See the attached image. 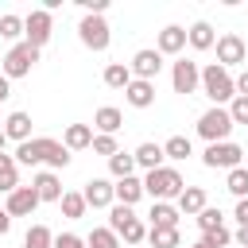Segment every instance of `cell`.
Returning a JSON list of instances; mask_svg holds the SVG:
<instances>
[{
  "label": "cell",
  "instance_id": "43",
  "mask_svg": "<svg viewBox=\"0 0 248 248\" xmlns=\"http://www.w3.org/2000/svg\"><path fill=\"white\" fill-rule=\"evenodd\" d=\"M232 85H236V97H248V70L240 78H232Z\"/></svg>",
  "mask_w": 248,
  "mask_h": 248
},
{
  "label": "cell",
  "instance_id": "5",
  "mask_svg": "<svg viewBox=\"0 0 248 248\" xmlns=\"http://www.w3.org/2000/svg\"><path fill=\"white\" fill-rule=\"evenodd\" d=\"M240 159H244V147H236L232 140H225V143H209L205 151H202V163L209 167V170H236L240 167Z\"/></svg>",
  "mask_w": 248,
  "mask_h": 248
},
{
  "label": "cell",
  "instance_id": "30",
  "mask_svg": "<svg viewBox=\"0 0 248 248\" xmlns=\"http://www.w3.org/2000/svg\"><path fill=\"white\" fill-rule=\"evenodd\" d=\"M186 155H194L190 136H170V140L163 143V159H186Z\"/></svg>",
  "mask_w": 248,
  "mask_h": 248
},
{
  "label": "cell",
  "instance_id": "20",
  "mask_svg": "<svg viewBox=\"0 0 248 248\" xmlns=\"http://www.w3.org/2000/svg\"><path fill=\"white\" fill-rule=\"evenodd\" d=\"M93 143V128L89 124H70L66 132H62V147L66 151H81V147H89Z\"/></svg>",
  "mask_w": 248,
  "mask_h": 248
},
{
  "label": "cell",
  "instance_id": "19",
  "mask_svg": "<svg viewBox=\"0 0 248 248\" xmlns=\"http://www.w3.org/2000/svg\"><path fill=\"white\" fill-rule=\"evenodd\" d=\"M186 43H190L194 50H209V46L217 43V35H213V27H209L205 19H198V23L186 27Z\"/></svg>",
  "mask_w": 248,
  "mask_h": 248
},
{
  "label": "cell",
  "instance_id": "27",
  "mask_svg": "<svg viewBox=\"0 0 248 248\" xmlns=\"http://www.w3.org/2000/svg\"><path fill=\"white\" fill-rule=\"evenodd\" d=\"M16 163L39 167V163H43V136H39V140H23V143L16 147Z\"/></svg>",
  "mask_w": 248,
  "mask_h": 248
},
{
  "label": "cell",
  "instance_id": "17",
  "mask_svg": "<svg viewBox=\"0 0 248 248\" xmlns=\"http://www.w3.org/2000/svg\"><path fill=\"white\" fill-rule=\"evenodd\" d=\"M120 124H124V112H120L116 105H105V108H97V116H93L97 136H116V132H120Z\"/></svg>",
  "mask_w": 248,
  "mask_h": 248
},
{
  "label": "cell",
  "instance_id": "29",
  "mask_svg": "<svg viewBox=\"0 0 248 248\" xmlns=\"http://www.w3.org/2000/svg\"><path fill=\"white\" fill-rule=\"evenodd\" d=\"M116 236H120V240H124L128 248H140V244L147 240V225H143L140 217H132V221H128V225H124V229L116 232Z\"/></svg>",
  "mask_w": 248,
  "mask_h": 248
},
{
  "label": "cell",
  "instance_id": "10",
  "mask_svg": "<svg viewBox=\"0 0 248 248\" xmlns=\"http://www.w3.org/2000/svg\"><path fill=\"white\" fill-rule=\"evenodd\" d=\"M128 70H132V78H140V81H155L159 78V70H163V54L159 50H136L132 54V62H128Z\"/></svg>",
  "mask_w": 248,
  "mask_h": 248
},
{
  "label": "cell",
  "instance_id": "31",
  "mask_svg": "<svg viewBox=\"0 0 248 248\" xmlns=\"http://www.w3.org/2000/svg\"><path fill=\"white\" fill-rule=\"evenodd\" d=\"M23 248H54V232L46 225H31L23 236Z\"/></svg>",
  "mask_w": 248,
  "mask_h": 248
},
{
  "label": "cell",
  "instance_id": "9",
  "mask_svg": "<svg viewBox=\"0 0 248 248\" xmlns=\"http://www.w3.org/2000/svg\"><path fill=\"white\" fill-rule=\"evenodd\" d=\"M213 46H217V66H225V70H229V66H240V62L248 58L244 39H240V35H232V31H229V35H221Z\"/></svg>",
  "mask_w": 248,
  "mask_h": 248
},
{
  "label": "cell",
  "instance_id": "40",
  "mask_svg": "<svg viewBox=\"0 0 248 248\" xmlns=\"http://www.w3.org/2000/svg\"><path fill=\"white\" fill-rule=\"evenodd\" d=\"M229 116H232V124H248V97H232Z\"/></svg>",
  "mask_w": 248,
  "mask_h": 248
},
{
  "label": "cell",
  "instance_id": "18",
  "mask_svg": "<svg viewBox=\"0 0 248 248\" xmlns=\"http://www.w3.org/2000/svg\"><path fill=\"white\" fill-rule=\"evenodd\" d=\"M205 205H209L205 190H202V186H186V190L178 194V205H174V209H178V213H186V217H198Z\"/></svg>",
  "mask_w": 248,
  "mask_h": 248
},
{
  "label": "cell",
  "instance_id": "21",
  "mask_svg": "<svg viewBox=\"0 0 248 248\" xmlns=\"http://www.w3.org/2000/svg\"><path fill=\"white\" fill-rule=\"evenodd\" d=\"M43 163H46L50 170H62V167H70V151H66L58 140L43 136Z\"/></svg>",
  "mask_w": 248,
  "mask_h": 248
},
{
  "label": "cell",
  "instance_id": "4",
  "mask_svg": "<svg viewBox=\"0 0 248 248\" xmlns=\"http://www.w3.org/2000/svg\"><path fill=\"white\" fill-rule=\"evenodd\" d=\"M35 62H39V50H35L31 43H16V46H12L8 54H4V62H0V70H4V78L12 81V78H27Z\"/></svg>",
  "mask_w": 248,
  "mask_h": 248
},
{
  "label": "cell",
  "instance_id": "35",
  "mask_svg": "<svg viewBox=\"0 0 248 248\" xmlns=\"http://www.w3.org/2000/svg\"><path fill=\"white\" fill-rule=\"evenodd\" d=\"M151 248H178V229H147Z\"/></svg>",
  "mask_w": 248,
  "mask_h": 248
},
{
  "label": "cell",
  "instance_id": "11",
  "mask_svg": "<svg viewBox=\"0 0 248 248\" xmlns=\"http://www.w3.org/2000/svg\"><path fill=\"white\" fill-rule=\"evenodd\" d=\"M35 209H39V194H35L31 186H16V190L8 194V205H4L8 217H31Z\"/></svg>",
  "mask_w": 248,
  "mask_h": 248
},
{
  "label": "cell",
  "instance_id": "46",
  "mask_svg": "<svg viewBox=\"0 0 248 248\" xmlns=\"http://www.w3.org/2000/svg\"><path fill=\"white\" fill-rule=\"evenodd\" d=\"M232 240H236L240 248H248V229H236V236H232Z\"/></svg>",
  "mask_w": 248,
  "mask_h": 248
},
{
  "label": "cell",
  "instance_id": "48",
  "mask_svg": "<svg viewBox=\"0 0 248 248\" xmlns=\"http://www.w3.org/2000/svg\"><path fill=\"white\" fill-rule=\"evenodd\" d=\"M194 248H205V244H202V240H198V244H194Z\"/></svg>",
  "mask_w": 248,
  "mask_h": 248
},
{
  "label": "cell",
  "instance_id": "22",
  "mask_svg": "<svg viewBox=\"0 0 248 248\" xmlns=\"http://www.w3.org/2000/svg\"><path fill=\"white\" fill-rule=\"evenodd\" d=\"M132 159H136V167H143V170H159V167H163V143H140V147L132 151Z\"/></svg>",
  "mask_w": 248,
  "mask_h": 248
},
{
  "label": "cell",
  "instance_id": "42",
  "mask_svg": "<svg viewBox=\"0 0 248 248\" xmlns=\"http://www.w3.org/2000/svg\"><path fill=\"white\" fill-rule=\"evenodd\" d=\"M232 217L240 221V229H248V198H240V202H236V209H232Z\"/></svg>",
  "mask_w": 248,
  "mask_h": 248
},
{
  "label": "cell",
  "instance_id": "12",
  "mask_svg": "<svg viewBox=\"0 0 248 248\" xmlns=\"http://www.w3.org/2000/svg\"><path fill=\"white\" fill-rule=\"evenodd\" d=\"M81 198H85V205L89 209H108L116 198H112V182L108 178H89L85 182V190H81Z\"/></svg>",
  "mask_w": 248,
  "mask_h": 248
},
{
  "label": "cell",
  "instance_id": "16",
  "mask_svg": "<svg viewBox=\"0 0 248 248\" xmlns=\"http://www.w3.org/2000/svg\"><path fill=\"white\" fill-rule=\"evenodd\" d=\"M112 198H116L120 205H136V202L143 198V178H136V174L116 178V182H112Z\"/></svg>",
  "mask_w": 248,
  "mask_h": 248
},
{
  "label": "cell",
  "instance_id": "7",
  "mask_svg": "<svg viewBox=\"0 0 248 248\" xmlns=\"http://www.w3.org/2000/svg\"><path fill=\"white\" fill-rule=\"evenodd\" d=\"M78 39L89 46V50H105L108 46V23H105V16H81V23H78Z\"/></svg>",
  "mask_w": 248,
  "mask_h": 248
},
{
  "label": "cell",
  "instance_id": "23",
  "mask_svg": "<svg viewBox=\"0 0 248 248\" xmlns=\"http://www.w3.org/2000/svg\"><path fill=\"white\" fill-rule=\"evenodd\" d=\"M147 217H151V229H178V217H182V213H178L170 202H155Z\"/></svg>",
  "mask_w": 248,
  "mask_h": 248
},
{
  "label": "cell",
  "instance_id": "15",
  "mask_svg": "<svg viewBox=\"0 0 248 248\" xmlns=\"http://www.w3.org/2000/svg\"><path fill=\"white\" fill-rule=\"evenodd\" d=\"M124 97H128L132 108H151V105H155V81H140V78H132L128 89H124Z\"/></svg>",
  "mask_w": 248,
  "mask_h": 248
},
{
  "label": "cell",
  "instance_id": "38",
  "mask_svg": "<svg viewBox=\"0 0 248 248\" xmlns=\"http://www.w3.org/2000/svg\"><path fill=\"white\" fill-rule=\"evenodd\" d=\"M202 244H205V248H229V244H232V232L221 225V229H213V232H202Z\"/></svg>",
  "mask_w": 248,
  "mask_h": 248
},
{
  "label": "cell",
  "instance_id": "37",
  "mask_svg": "<svg viewBox=\"0 0 248 248\" xmlns=\"http://www.w3.org/2000/svg\"><path fill=\"white\" fill-rule=\"evenodd\" d=\"M225 225V217H221V209H213V205H205L202 213H198V229L202 232H213V229H221Z\"/></svg>",
  "mask_w": 248,
  "mask_h": 248
},
{
  "label": "cell",
  "instance_id": "13",
  "mask_svg": "<svg viewBox=\"0 0 248 248\" xmlns=\"http://www.w3.org/2000/svg\"><path fill=\"white\" fill-rule=\"evenodd\" d=\"M31 190L39 194V202H62V194H66L54 170H39V174H35V182H31Z\"/></svg>",
  "mask_w": 248,
  "mask_h": 248
},
{
  "label": "cell",
  "instance_id": "24",
  "mask_svg": "<svg viewBox=\"0 0 248 248\" xmlns=\"http://www.w3.org/2000/svg\"><path fill=\"white\" fill-rule=\"evenodd\" d=\"M4 136L16 140V143L31 140V116H27V112H12V116L4 120Z\"/></svg>",
  "mask_w": 248,
  "mask_h": 248
},
{
  "label": "cell",
  "instance_id": "8",
  "mask_svg": "<svg viewBox=\"0 0 248 248\" xmlns=\"http://www.w3.org/2000/svg\"><path fill=\"white\" fill-rule=\"evenodd\" d=\"M170 85H174V93H198V85H202V66L198 62H190V58H178L174 62V70H170Z\"/></svg>",
  "mask_w": 248,
  "mask_h": 248
},
{
  "label": "cell",
  "instance_id": "2",
  "mask_svg": "<svg viewBox=\"0 0 248 248\" xmlns=\"http://www.w3.org/2000/svg\"><path fill=\"white\" fill-rule=\"evenodd\" d=\"M182 190H186V182H182V174H178L174 167L147 170V178H143V194H151V202H170V198H178Z\"/></svg>",
  "mask_w": 248,
  "mask_h": 248
},
{
  "label": "cell",
  "instance_id": "36",
  "mask_svg": "<svg viewBox=\"0 0 248 248\" xmlns=\"http://www.w3.org/2000/svg\"><path fill=\"white\" fill-rule=\"evenodd\" d=\"M108 170H112V178H128V174L136 170V159H132L128 151H116V155L108 159Z\"/></svg>",
  "mask_w": 248,
  "mask_h": 248
},
{
  "label": "cell",
  "instance_id": "26",
  "mask_svg": "<svg viewBox=\"0 0 248 248\" xmlns=\"http://www.w3.org/2000/svg\"><path fill=\"white\" fill-rule=\"evenodd\" d=\"M101 78H105V85H108V89H128V81H132V70H128V62H108Z\"/></svg>",
  "mask_w": 248,
  "mask_h": 248
},
{
  "label": "cell",
  "instance_id": "25",
  "mask_svg": "<svg viewBox=\"0 0 248 248\" xmlns=\"http://www.w3.org/2000/svg\"><path fill=\"white\" fill-rule=\"evenodd\" d=\"M16 186H19V163H16V155L0 151V194H12Z\"/></svg>",
  "mask_w": 248,
  "mask_h": 248
},
{
  "label": "cell",
  "instance_id": "1",
  "mask_svg": "<svg viewBox=\"0 0 248 248\" xmlns=\"http://www.w3.org/2000/svg\"><path fill=\"white\" fill-rule=\"evenodd\" d=\"M217 108L225 105V101H232L236 97V85H232V74L225 70V66H217V62H209L205 70H202V85H198Z\"/></svg>",
  "mask_w": 248,
  "mask_h": 248
},
{
  "label": "cell",
  "instance_id": "39",
  "mask_svg": "<svg viewBox=\"0 0 248 248\" xmlns=\"http://www.w3.org/2000/svg\"><path fill=\"white\" fill-rule=\"evenodd\" d=\"M89 147H93V155H105V159H112V155L120 151V147H116V136H93Z\"/></svg>",
  "mask_w": 248,
  "mask_h": 248
},
{
  "label": "cell",
  "instance_id": "44",
  "mask_svg": "<svg viewBox=\"0 0 248 248\" xmlns=\"http://www.w3.org/2000/svg\"><path fill=\"white\" fill-rule=\"evenodd\" d=\"M8 97H12V81L0 74V101H8Z\"/></svg>",
  "mask_w": 248,
  "mask_h": 248
},
{
  "label": "cell",
  "instance_id": "32",
  "mask_svg": "<svg viewBox=\"0 0 248 248\" xmlns=\"http://www.w3.org/2000/svg\"><path fill=\"white\" fill-rule=\"evenodd\" d=\"M225 190H229V194H236V202H240V198H248V167H236V170H229V178H225Z\"/></svg>",
  "mask_w": 248,
  "mask_h": 248
},
{
  "label": "cell",
  "instance_id": "33",
  "mask_svg": "<svg viewBox=\"0 0 248 248\" xmlns=\"http://www.w3.org/2000/svg\"><path fill=\"white\" fill-rule=\"evenodd\" d=\"M85 248H120V236L105 225V229H93V232L85 236Z\"/></svg>",
  "mask_w": 248,
  "mask_h": 248
},
{
  "label": "cell",
  "instance_id": "45",
  "mask_svg": "<svg viewBox=\"0 0 248 248\" xmlns=\"http://www.w3.org/2000/svg\"><path fill=\"white\" fill-rule=\"evenodd\" d=\"M8 229H12V217H8V213H4V209H0V236H4V232H8Z\"/></svg>",
  "mask_w": 248,
  "mask_h": 248
},
{
  "label": "cell",
  "instance_id": "3",
  "mask_svg": "<svg viewBox=\"0 0 248 248\" xmlns=\"http://www.w3.org/2000/svg\"><path fill=\"white\" fill-rule=\"evenodd\" d=\"M229 132H232V116H229V108H205L202 116H198V136L205 140V143H225L229 140Z\"/></svg>",
  "mask_w": 248,
  "mask_h": 248
},
{
  "label": "cell",
  "instance_id": "34",
  "mask_svg": "<svg viewBox=\"0 0 248 248\" xmlns=\"http://www.w3.org/2000/svg\"><path fill=\"white\" fill-rule=\"evenodd\" d=\"M19 35H23V16H12V12H8V16H0V39H8V43L16 46V39H19Z\"/></svg>",
  "mask_w": 248,
  "mask_h": 248
},
{
  "label": "cell",
  "instance_id": "14",
  "mask_svg": "<svg viewBox=\"0 0 248 248\" xmlns=\"http://www.w3.org/2000/svg\"><path fill=\"white\" fill-rule=\"evenodd\" d=\"M155 50H159V54H182V50H186V27H178V23L163 27V31H159Z\"/></svg>",
  "mask_w": 248,
  "mask_h": 248
},
{
  "label": "cell",
  "instance_id": "47",
  "mask_svg": "<svg viewBox=\"0 0 248 248\" xmlns=\"http://www.w3.org/2000/svg\"><path fill=\"white\" fill-rule=\"evenodd\" d=\"M4 143H8V136H4V128H0V151H4Z\"/></svg>",
  "mask_w": 248,
  "mask_h": 248
},
{
  "label": "cell",
  "instance_id": "28",
  "mask_svg": "<svg viewBox=\"0 0 248 248\" xmlns=\"http://www.w3.org/2000/svg\"><path fill=\"white\" fill-rule=\"evenodd\" d=\"M58 205H62V217H70V221L85 217V209H89V205H85V198H81V190H66Z\"/></svg>",
  "mask_w": 248,
  "mask_h": 248
},
{
  "label": "cell",
  "instance_id": "6",
  "mask_svg": "<svg viewBox=\"0 0 248 248\" xmlns=\"http://www.w3.org/2000/svg\"><path fill=\"white\" fill-rule=\"evenodd\" d=\"M50 31H54V16H50V12L35 8L31 16H23V43H31L35 50L50 39Z\"/></svg>",
  "mask_w": 248,
  "mask_h": 248
},
{
  "label": "cell",
  "instance_id": "41",
  "mask_svg": "<svg viewBox=\"0 0 248 248\" xmlns=\"http://www.w3.org/2000/svg\"><path fill=\"white\" fill-rule=\"evenodd\" d=\"M54 248H85V240L74 232H54Z\"/></svg>",
  "mask_w": 248,
  "mask_h": 248
}]
</instances>
